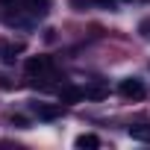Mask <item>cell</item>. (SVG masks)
I'll use <instances>...</instances> for the list:
<instances>
[{"mask_svg": "<svg viewBox=\"0 0 150 150\" xmlns=\"http://www.w3.org/2000/svg\"><path fill=\"white\" fill-rule=\"evenodd\" d=\"M12 124H15V127H18V129H27V121H24V118H21V115H18V118H12Z\"/></svg>", "mask_w": 150, "mask_h": 150, "instance_id": "obj_13", "label": "cell"}, {"mask_svg": "<svg viewBox=\"0 0 150 150\" xmlns=\"http://www.w3.org/2000/svg\"><path fill=\"white\" fill-rule=\"evenodd\" d=\"M138 33H141V35H144L147 41H150V21H141V27H138Z\"/></svg>", "mask_w": 150, "mask_h": 150, "instance_id": "obj_11", "label": "cell"}, {"mask_svg": "<svg viewBox=\"0 0 150 150\" xmlns=\"http://www.w3.org/2000/svg\"><path fill=\"white\" fill-rule=\"evenodd\" d=\"M97 6H103V9H115L118 6V0H94Z\"/></svg>", "mask_w": 150, "mask_h": 150, "instance_id": "obj_12", "label": "cell"}, {"mask_svg": "<svg viewBox=\"0 0 150 150\" xmlns=\"http://www.w3.org/2000/svg\"><path fill=\"white\" fill-rule=\"evenodd\" d=\"M118 3H132V0H118Z\"/></svg>", "mask_w": 150, "mask_h": 150, "instance_id": "obj_15", "label": "cell"}, {"mask_svg": "<svg viewBox=\"0 0 150 150\" xmlns=\"http://www.w3.org/2000/svg\"><path fill=\"white\" fill-rule=\"evenodd\" d=\"M59 100L62 103H80V100H86V91L77 86H65V88H59Z\"/></svg>", "mask_w": 150, "mask_h": 150, "instance_id": "obj_5", "label": "cell"}, {"mask_svg": "<svg viewBox=\"0 0 150 150\" xmlns=\"http://www.w3.org/2000/svg\"><path fill=\"white\" fill-rule=\"evenodd\" d=\"M21 50H24V44H12L6 38H0V62H3V65H15V59H18Z\"/></svg>", "mask_w": 150, "mask_h": 150, "instance_id": "obj_3", "label": "cell"}, {"mask_svg": "<svg viewBox=\"0 0 150 150\" xmlns=\"http://www.w3.org/2000/svg\"><path fill=\"white\" fill-rule=\"evenodd\" d=\"M24 6H27V12H30L33 18H44V15L50 12L47 0H24Z\"/></svg>", "mask_w": 150, "mask_h": 150, "instance_id": "obj_6", "label": "cell"}, {"mask_svg": "<svg viewBox=\"0 0 150 150\" xmlns=\"http://www.w3.org/2000/svg\"><path fill=\"white\" fill-rule=\"evenodd\" d=\"M71 6L77 9V12H86L88 6H94V0H71Z\"/></svg>", "mask_w": 150, "mask_h": 150, "instance_id": "obj_10", "label": "cell"}, {"mask_svg": "<svg viewBox=\"0 0 150 150\" xmlns=\"http://www.w3.org/2000/svg\"><path fill=\"white\" fill-rule=\"evenodd\" d=\"M24 68H27L30 77L44 80V77H50V74H53V59H50V56H30Z\"/></svg>", "mask_w": 150, "mask_h": 150, "instance_id": "obj_1", "label": "cell"}, {"mask_svg": "<svg viewBox=\"0 0 150 150\" xmlns=\"http://www.w3.org/2000/svg\"><path fill=\"white\" fill-rule=\"evenodd\" d=\"M127 135H129V138H135V141H150V127H144V124L129 127V129H127Z\"/></svg>", "mask_w": 150, "mask_h": 150, "instance_id": "obj_9", "label": "cell"}, {"mask_svg": "<svg viewBox=\"0 0 150 150\" xmlns=\"http://www.w3.org/2000/svg\"><path fill=\"white\" fill-rule=\"evenodd\" d=\"M33 115L38 121H56L62 115V106H47V103H33Z\"/></svg>", "mask_w": 150, "mask_h": 150, "instance_id": "obj_4", "label": "cell"}, {"mask_svg": "<svg viewBox=\"0 0 150 150\" xmlns=\"http://www.w3.org/2000/svg\"><path fill=\"white\" fill-rule=\"evenodd\" d=\"M0 6H15V0H0Z\"/></svg>", "mask_w": 150, "mask_h": 150, "instance_id": "obj_14", "label": "cell"}, {"mask_svg": "<svg viewBox=\"0 0 150 150\" xmlns=\"http://www.w3.org/2000/svg\"><path fill=\"white\" fill-rule=\"evenodd\" d=\"M74 144H77L80 150H97V147H100V138H97L94 132H83V135H77Z\"/></svg>", "mask_w": 150, "mask_h": 150, "instance_id": "obj_7", "label": "cell"}, {"mask_svg": "<svg viewBox=\"0 0 150 150\" xmlns=\"http://www.w3.org/2000/svg\"><path fill=\"white\" fill-rule=\"evenodd\" d=\"M118 91L127 97V100H141L144 94H147V88H144V83L141 80H135V77H127V80H121V86H118Z\"/></svg>", "mask_w": 150, "mask_h": 150, "instance_id": "obj_2", "label": "cell"}, {"mask_svg": "<svg viewBox=\"0 0 150 150\" xmlns=\"http://www.w3.org/2000/svg\"><path fill=\"white\" fill-rule=\"evenodd\" d=\"M83 91H86V100H103V97L109 94V88H106L103 83H94V86H86Z\"/></svg>", "mask_w": 150, "mask_h": 150, "instance_id": "obj_8", "label": "cell"}]
</instances>
